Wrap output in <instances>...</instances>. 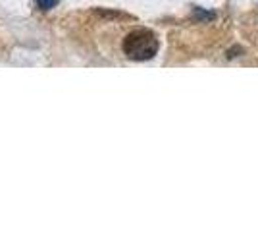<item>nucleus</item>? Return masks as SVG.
Masks as SVG:
<instances>
[{"label": "nucleus", "mask_w": 258, "mask_h": 232, "mask_svg": "<svg viewBox=\"0 0 258 232\" xmlns=\"http://www.w3.org/2000/svg\"><path fill=\"white\" fill-rule=\"evenodd\" d=\"M97 16H102V18H112V20H131V16L123 14V12H112V10H102V8H97L95 10Z\"/></svg>", "instance_id": "nucleus-2"}, {"label": "nucleus", "mask_w": 258, "mask_h": 232, "mask_svg": "<svg viewBox=\"0 0 258 232\" xmlns=\"http://www.w3.org/2000/svg\"><path fill=\"white\" fill-rule=\"evenodd\" d=\"M58 2H60V0H37V6H39L41 10H52Z\"/></svg>", "instance_id": "nucleus-3"}, {"label": "nucleus", "mask_w": 258, "mask_h": 232, "mask_svg": "<svg viewBox=\"0 0 258 232\" xmlns=\"http://www.w3.org/2000/svg\"><path fill=\"white\" fill-rule=\"evenodd\" d=\"M158 39L156 35L152 33L151 29H135L129 35H125L123 39V55L127 56L129 60H135V62H145V60H151L158 53Z\"/></svg>", "instance_id": "nucleus-1"}]
</instances>
